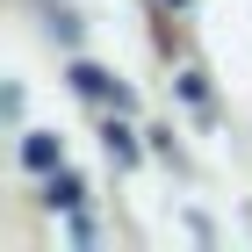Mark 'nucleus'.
<instances>
[]
</instances>
